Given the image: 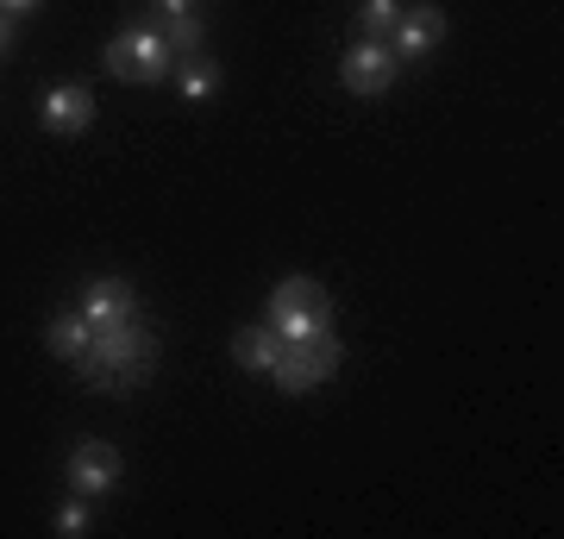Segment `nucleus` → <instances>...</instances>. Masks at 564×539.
<instances>
[{
  "instance_id": "nucleus-1",
  "label": "nucleus",
  "mask_w": 564,
  "mask_h": 539,
  "mask_svg": "<svg viewBox=\"0 0 564 539\" xmlns=\"http://www.w3.org/2000/svg\"><path fill=\"white\" fill-rule=\"evenodd\" d=\"M151 364H158V339L132 314V320H113V326H95V345L82 352V377L101 382V389H120V382H139Z\"/></svg>"
},
{
  "instance_id": "nucleus-2",
  "label": "nucleus",
  "mask_w": 564,
  "mask_h": 539,
  "mask_svg": "<svg viewBox=\"0 0 564 539\" xmlns=\"http://www.w3.org/2000/svg\"><path fill=\"white\" fill-rule=\"evenodd\" d=\"M270 326L282 333V345H302L333 333V295L314 277H289L270 289Z\"/></svg>"
},
{
  "instance_id": "nucleus-3",
  "label": "nucleus",
  "mask_w": 564,
  "mask_h": 539,
  "mask_svg": "<svg viewBox=\"0 0 564 539\" xmlns=\"http://www.w3.org/2000/svg\"><path fill=\"white\" fill-rule=\"evenodd\" d=\"M107 69L120 82H163L176 69V51H170L158 25H126L120 39L107 44Z\"/></svg>"
},
{
  "instance_id": "nucleus-4",
  "label": "nucleus",
  "mask_w": 564,
  "mask_h": 539,
  "mask_svg": "<svg viewBox=\"0 0 564 539\" xmlns=\"http://www.w3.org/2000/svg\"><path fill=\"white\" fill-rule=\"evenodd\" d=\"M339 333H321V339H302V345H282V358L270 364V382H276L282 396H307V389H321L333 370H339Z\"/></svg>"
},
{
  "instance_id": "nucleus-5",
  "label": "nucleus",
  "mask_w": 564,
  "mask_h": 539,
  "mask_svg": "<svg viewBox=\"0 0 564 539\" xmlns=\"http://www.w3.org/2000/svg\"><path fill=\"white\" fill-rule=\"evenodd\" d=\"M440 39H445V13L440 7H433V0H414V7H408L402 0V20H395V32H389V51L408 57V63H421V57L440 51Z\"/></svg>"
},
{
  "instance_id": "nucleus-6",
  "label": "nucleus",
  "mask_w": 564,
  "mask_h": 539,
  "mask_svg": "<svg viewBox=\"0 0 564 539\" xmlns=\"http://www.w3.org/2000/svg\"><path fill=\"white\" fill-rule=\"evenodd\" d=\"M395 51H389L383 39H358L351 51H345V63H339V82L351 88V95H383L389 82H395Z\"/></svg>"
},
{
  "instance_id": "nucleus-7",
  "label": "nucleus",
  "mask_w": 564,
  "mask_h": 539,
  "mask_svg": "<svg viewBox=\"0 0 564 539\" xmlns=\"http://www.w3.org/2000/svg\"><path fill=\"white\" fill-rule=\"evenodd\" d=\"M113 483H120V452L107 440H76V452H69V489L101 502Z\"/></svg>"
},
{
  "instance_id": "nucleus-8",
  "label": "nucleus",
  "mask_w": 564,
  "mask_h": 539,
  "mask_svg": "<svg viewBox=\"0 0 564 539\" xmlns=\"http://www.w3.org/2000/svg\"><path fill=\"white\" fill-rule=\"evenodd\" d=\"M39 120H44V132H88V120H95V95H88L82 82H57V88H44Z\"/></svg>"
},
{
  "instance_id": "nucleus-9",
  "label": "nucleus",
  "mask_w": 564,
  "mask_h": 539,
  "mask_svg": "<svg viewBox=\"0 0 564 539\" xmlns=\"http://www.w3.org/2000/svg\"><path fill=\"white\" fill-rule=\"evenodd\" d=\"M82 314L95 320V326H113V320L139 314V295H132V282L126 277H95L88 289H82Z\"/></svg>"
},
{
  "instance_id": "nucleus-10",
  "label": "nucleus",
  "mask_w": 564,
  "mask_h": 539,
  "mask_svg": "<svg viewBox=\"0 0 564 539\" xmlns=\"http://www.w3.org/2000/svg\"><path fill=\"white\" fill-rule=\"evenodd\" d=\"M44 345H51V358L82 364V352L95 345V320L82 314V308H69V314H51V326H44Z\"/></svg>"
},
{
  "instance_id": "nucleus-11",
  "label": "nucleus",
  "mask_w": 564,
  "mask_h": 539,
  "mask_svg": "<svg viewBox=\"0 0 564 539\" xmlns=\"http://www.w3.org/2000/svg\"><path fill=\"white\" fill-rule=\"evenodd\" d=\"M282 358V333L263 320V326H239L232 333V364L239 370H258V377H270V364Z\"/></svg>"
},
{
  "instance_id": "nucleus-12",
  "label": "nucleus",
  "mask_w": 564,
  "mask_h": 539,
  "mask_svg": "<svg viewBox=\"0 0 564 539\" xmlns=\"http://www.w3.org/2000/svg\"><path fill=\"white\" fill-rule=\"evenodd\" d=\"M176 63H182V76H176L182 100H214V95H220V63H214V57L195 51V57H176Z\"/></svg>"
},
{
  "instance_id": "nucleus-13",
  "label": "nucleus",
  "mask_w": 564,
  "mask_h": 539,
  "mask_svg": "<svg viewBox=\"0 0 564 539\" xmlns=\"http://www.w3.org/2000/svg\"><path fill=\"white\" fill-rule=\"evenodd\" d=\"M395 20H402V0H358V39H383L389 44Z\"/></svg>"
},
{
  "instance_id": "nucleus-14",
  "label": "nucleus",
  "mask_w": 564,
  "mask_h": 539,
  "mask_svg": "<svg viewBox=\"0 0 564 539\" xmlns=\"http://www.w3.org/2000/svg\"><path fill=\"white\" fill-rule=\"evenodd\" d=\"M158 32L170 39V51H176V57H195V51H202V13H170Z\"/></svg>"
},
{
  "instance_id": "nucleus-15",
  "label": "nucleus",
  "mask_w": 564,
  "mask_h": 539,
  "mask_svg": "<svg viewBox=\"0 0 564 539\" xmlns=\"http://www.w3.org/2000/svg\"><path fill=\"white\" fill-rule=\"evenodd\" d=\"M88 527H95V496H76V489H69V502L57 508V533L63 539H82Z\"/></svg>"
},
{
  "instance_id": "nucleus-16",
  "label": "nucleus",
  "mask_w": 564,
  "mask_h": 539,
  "mask_svg": "<svg viewBox=\"0 0 564 539\" xmlns=\"http://www.w3.org/2000/svg\"><path fill=\"white\" fill-rule=\"evenodd\" d=\"M195 7H202V0H158V13H163V20H170V13H195Z\"/></svg>"
},
{
  "instance_id": "nucleus-17",
  "label": "nucleus",
  "mask_w": 564,
  "mask_h": 539,
  "mask_svg": "<svg viewBox=\"0 0 564 539\" xmlns=\"http://www.w3.org/2000/svg\"><path fill=\"white\" fill-rule=\"evenodd\" d=\"M13 51V13H0V57Z\"/></svg>"
},
{
  "instance_id": "nucleus-18",
  "label": "nucleus",
  "mask_w": 564,
  "mask_h": 539,
  "mask_svg": "<svg viewBox=\"0 0 564 539\" xmlns=\"http://www.w3.org/2000/svg\"><path fill=\"white\" fill-rule=\"evenodd\" d=\"M39 0H0V13H32Z\"/></svg>"
}]
</instances>
